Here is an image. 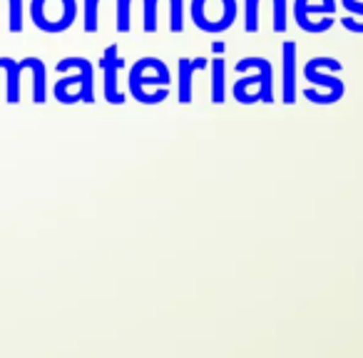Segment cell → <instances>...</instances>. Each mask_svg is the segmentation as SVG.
<instances>
[{"mask_svg": "<svg viewBox=\"0 0 363 358\" xmlns=\"http://www.w3.org/2000/svg\"><path fill=\"white\" fill-rule=\"evenodd\" d=\"M169 70L160 57H142L130 67V95L140 105H160L169 97Z\"/></svg>", "mask_w": 363, "mask_h": 358, "instance_id": "obj_1", "label": "cell"}, {"mask_svg": "<svg viewBox=\"0 0 363 358\" xmlns=\"http://www.w3.org/2000/svg\"><path fill=\"white\" fill-rule=\"evenodd\" d=\"M239 75L254 70V75L239 77L232 87V95L242 105H254V102H274V67L267 57H242L234 65Z\"/></svg>", "mask_w": 363, "mask_h": 358, "instance_id": "obj_2", "label": "cell"}, {"mask_svg": "<svg viewBox=\"0 0 363 358\" xmlns=\"http://www.w3.org/2000/svg\"><path fill=\"white\" fill-rule=\"evenodd\" d=\"M341 70L343 65L336 57H313V60H308L306 67H303V75H306V80L311 85L323 87V92L308 87V90H303V97L308 102H313V105H333V102H338L343 97V92H346L343 80H338L336 75Z\"/></svg>", "mask_w": 363, "mask_h": 358, "instance_id": "obj_3", "label": "cell"}, {"mask_svg": "<svg viewBox=\"0 0 363 358\" xmlns=\"http://www.w3.org/2000/svg\"><path fill=\"white\" fill-rule=\"evenodd\" d=\"M75 70V75H67L57 80L55 97L62 105L75 102H95V87H92V65L85 57H65L57 62V72Z\"/></svg>", "mask_w": 363, "mask_h": 358, "instance_id": "obj_4", "label": "cell"}, {"mask_svg": "<svg viewBox=\"0 0 363 358\" xmlns=\"http://www.w3.org/2000/svg\"><path fill=\"white\" fill-rule=\"evenodd\" d=\"M237 0H192V6H189L192 23L209 35L229 30L237 21Z\"/></svg>", "mask_w": 363, "mask_h": 358, "instance_id": "obj_5", "label": "cell"}, {"mask_svg": "<svg viewBox=\"0 0 363 358\" xmlns=\"http://www.w3.org/2000/svg\"><path fill=\"white\" fill-rule=\"evenodd\" d=\"M30 18L43 33H62L75 23L77 3L75 0H33Z\"/></svg>", "mask_w": 363, "mask_h": 358, "instance_id": "obj_6", "label": "cell"}, {"mask_svg": "<svg viewBox=\"0 0 363 358\" xmlns=\"http://www.w3.org/2000/svg\"><path fill=\"white\" fill-rule=\"evenodd\" d=\"M336 13V0H294V21L308 35L326 33L313 16H333Z\"/></svg>", "mask_w": 363, "mask_h": 358, "instance_id": "obj_7", "label": "cell"}, {"mask_svg": "<svg viewBox=\"0 0 363 358\" xmlns=\"http://www.w3.org/2000/svg\"><path fill=\"white\" fill-rule=\"evenodd\" d=\"M207 67H209L207 57H179V65H177V100L182 105L192 102L194 75L197 72H207Z\"/></svg>", "mask_w": 363, "mask_h": 358, "instance_id": "obj_8", "label": "cell"}, {"mask_svg": "<svg viewBox=\"0 0 363 358\" xmlns=\"http://www.w3.org/2000/svg\"><path fill=\"white\" fill-rule=\"evenodd\" d=\"M100 67H102V72H105V100L110 102V105H122V102H125V92L117 90V72L125 67V60L120 57L117 45L107 47L100 60Z\"/></svg>", "mask_w": 363, "mask_h": 358, "instance_id": "obj_9", "label": "cell"}, {"mask_svg": "<svg viewBox=\"0 0 363 358\" xmlns=\"http://www.w3.org/2000/svg\"><path fill=\"white\" fill-rule=\"evenodd\" d=\"M281 57H284V102L294 105L296 102V43L284 40L281 45Z\"/></svg>", "mask_w": 363, "mask_h": 358, "instance_id": "obj_10", "label": "cell"}, {"mask_svg": "<svg viewBox=\"0 0 363 358\" xmlns=\"http://www.w3.org/2000/svg\"><path fill=\"white\" fill-rule=\"evenodd\" d=\"M209 77H212V102L222 105L227 97V60L222 55H214L209 62Z\"/></svg>", "mask_w": 363, "mask_h": 358, "instance_id": "obj_11", "label": "cell"}, {"mask_svg": "<svg viewBox=\"0 0 363 358\" xmlns=\"http://www.w3.org/2000/svg\"><path fill=\"white\" fill-rule=\"evenodd\" d=\"M341 6L346 8V13H348V18H343L341 26L346 28L348 33L363 35V0H341Z\"/></svg>", "mask_w": 363, "mask_h": 358, "instance_id": "obj_12", "label": "cell"}, {"mask_svg": "<svg viewBox=\"0 0 363 358\" xmlns=\"http://www.w3.org/2000/svg\"><path fill=\"white\" fill-rule=\"evenodd\" d=\"M26 62L33 70V75H35V90H33V97H35V102H45V65H43L38 57H28Z\"/></svg>", "mask_w": 363, "mask_h": 358, "instance_id": "obj_13", "label": "cell"}, {"mask_svg": "<svg viewBox=\"0 0 363 358\" xmlns=\"http://www.w3.org/2000/svg\"><path fill=\"white\" fill-rule=\"evenodd\" d=\"M169 6V30L179 35L184 30V0H167Z\"/></svg>", "mask_w": 363, "mask_h": 358, "instance_id": "obj_14", "label": "cell"}, {"mask_svg": "<svg viewBox=\"0 0 363 358\" xmlns=\"http://www.w3.org/2000/svg\"><path fill=\"white\" fill-rule=\"evenodd\" d=\"M259 6L262 0H244V30L247 33L259 30Z\"/></svg>", "mask_w": 363, "mask_h": 358, "instance_id": "obj_15", "label": "cell"}, {"mask_svg": "<svg viewBox=\"0 0 363 358\" xmlns=\"http://www.w3.org/2000/svg\"><path fill=\"white\" fill-rule=\"evenodd\" d=\"M102 0H85V33H97V11H100Z\"/></svg>", "mask_w": 363, "mask_h": 358, "instance_id": "obj_16", "label": "cell"}, {"mask_svg": "<svg viewBox=\"0 0 363 358\" xmlns=\"http://www.w3.org/2000/svg\"><path fill=\"white\" fill-rule=\"evenodd\" d=\"M274 6V33H286V0H272Z\"/></svg>", "mask_w": 363, "mask_h": 358, "instance_id": "obj_17", "label": "cell"}, {"mask_svg": "<svg viewBox=\"0 0 363 358\" xmlns=\"http://www.w3.org/2000/svg\"><path fill=\"white\" fill-rule=\"evenodd\" d=\"M130 6L132 0H117V33H130Z\"/></svg>", "mask_w": 363, "mask_h": 358, "instance_id": "obj_18", "label": "cell"}, {"mask_svg": "<svg viewBox=\"0 0 363 358\" xmlns=\"http://www.w3.org/2000/svg\"><path fill=\"white\" fill-rule=\"evenodd\" d=\"M145 3V33H157V8L160 0H142Z\"/></svg>", "mask_w": 363, "mask_h": 358, "instance_id": "obj_19", "label": "cell"}, {"mask_svg": "<svg viewBox=\"0 0 363 358\" xmlns=\"http://www.w3.org/2000/svg\"><path fill=\"white\" fill-rule=\"evenodd\" d=\"M11 3V30L13 33H21L23 30V8H21V0H8Z\"/></svg>", "mask_w": 363, "mask_h": 358, "instance_id": "obj_20", "label": "cell"}, {"mask_svg": "<svg viewBox=\"0 0 363 358\" xmlns=\"http://www.w3.org/2000/svg\"><path fill=\"white\" fill-rule=\"evenodd\" d=\"M224 50H227V43H212V52H214V55H224Z\"/></svg>", "mask_w": 363, "mask_h": 358, "instance_id": "obj_21", "label": "cell"}]
</instances>
